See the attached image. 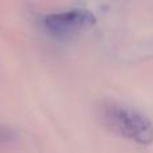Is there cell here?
Here are the masks:
<instances>
[{
  "mask_svg": "<svg viewBox=\"0 0 153 153\" xmlns=\"http://www.w3.org/2000/svg\"><path fill=\"white\" fill-rule=\"evenodd\" d=\"M13 137H15V134H13V132L10 128H5L0 125V143L1 141H11Z\"/></svg>",
  "mask_w": 153,
  "mask_h": 153,
  "instance_id": "3",
  "label": "cell"
},
{
  "mask_svg": "<svg viewBox=\"0 0 153 153\" xmlns=\"http://www.w3.org/2000/svg\"><path fill=\"white\" fill-rule=\"evenodd\" d=\"M102 120L113 132L140 145H151L153 143V124L141 111L110 102L102 108Z\"/></svg>",
  "mask_w": 153,
  "mask_h": 153,
  "instance_id": "1",
  "label": "cell"
},
{
  "mask_svg": "<svg viewBox=\"0 0 153 153\" xmlns=\"http://www.w3.org/2000/svg\"><path fill=\"white\" fill-rule=\"evenodd\" d=\"M94 16L86 10H73L67 12L54 13L46 19V27L54 34L65 35L74 32L75 30L90 26L94 23Z\"/></svg>",
  "mask_w": 153,
  "mask_h": 153,
  "instance_id": "2",
  "label": "cell"
}]
</instances>
